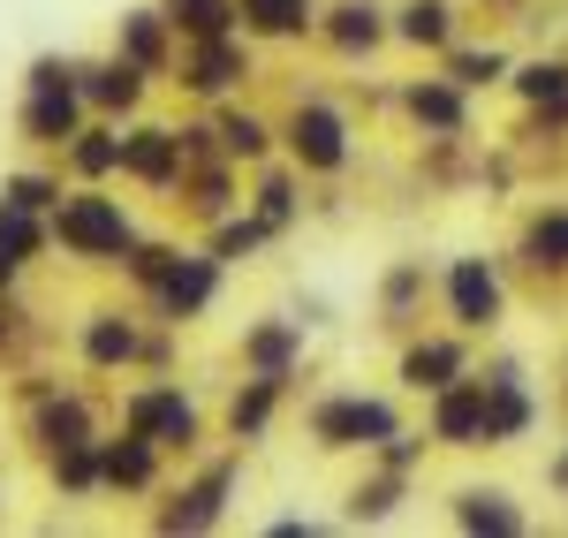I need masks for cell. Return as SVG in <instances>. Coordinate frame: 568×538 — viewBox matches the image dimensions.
<instances>
[{
	"mask_svg": "<svg viewBox=\"0 0 568 538\" xmlns=\"http://www.w3.org/2000/svg\"><path fill=\"white\" fill-rule=\"evenodd\" d=\"M53 235H61L69 251H122V243H130V221H122L106 197H77V205H61Z\"/></svg>",
	"mask_w": 568,
	"mask_h": 538,
	"instance_id": "cell-1",
	"label": "cell"
},
{
	"mask_svg": "<svg viewBox=\"0 0 568 538\" xmlns=\"http://www.w3.org/2000/svg\"><path fill=\"white\" fill-rule=\"evenodd\" d=\"M318 433H326V448H372V440H394V417L379 403H334L326 417H318Z\"/></svg>",
	"mask_w": 568,
	"mask_h": 538,
	"instance_id": "cell-2",
	"label": "cell"
},
{
	"mask_svg": "<svg viewBox=\"0 0 568 538\" xmlns=\"http://www.w3.org/2000/svg\"><path fill=\"white\" fill-rule=\"evenodd\" d=\"M447 288H455V318H463V326H493V318H500V281H493L485 258H463Z\"/></svg>",
	"mask_w": 568,
	"mask_h": 538,
	"instance_id": "cell-3",
	"label": "cell"
},
{
	"mask_svg": "<svg viewBox=\"0 0 568 538\" xmlns=\"http://www.w3.org/2000/svg\"><path fill=\"white\" fill-rule=\"evenodd\" d=\"M439 440H455V448H478L485 440V379L478 387L447 379V395H439Z\"/></svg>",
	"mask_w": 568,
	"mask_h": 538,
	"instance_id": "cell-4",
	"label": "cell"
},
{
	"mask_svg": "<svg viewBox=\"0 0 568 538\" xmlns=\"http://www.w3.org/2000/svg\"><path fill=\"white\" fill-rule=\"evenodd\" d=\"M296 152H304L311 168H342V152H349V144H342V122H334L326 106H304V114H296Z\"/></svg>",
	"mask_w": 568,
	"mask_h": 538,
	"instance_id": "cell-5",
	"label": "cell"
},
{
	"mask_svg": "<svg viewBox=\"0 0 568 538\" xmlns=\"http://www.w3.org/2000/svg\"><path fill=\"white\" fill-rule=\"evenodd\" d=\"M524 251L538 266H568V213H538L530 235H524Z\"/></svg>",
	"mask_w": 568,
	"mask_h": 538,
	"instance_id": "cell-6",
	"label": "cell"
},
{
	"mask_svg": "<svg viewBox=\"0 0 568 538\" xmlns=\"http://www.w3.org/2000/svg\"><path fill=\"white\" fill-rule=\"evenodd\" d=\"M122 168H136V175H168V168H175V144H168V130H144L136 144H122Z\"/></svg>",
	"mask_w": 568,
	"mask_h": 538,
	"instance_id": "cell-7",
	"label": "cell"
},
{
	"mask_svg": "<svg viewBox=\"0 0 568 538\" xmlns=\"http://www.w3.org/2000/svg\"><path fill=\"white\" fill-rule=\"evenodd\" d=\"M463 524H485V531H524V516L508 508V494H463Z\"/></svg>",
	"mask_w": 568,
	"mask_h": 538,
	"instance_id": "cell-8",
	"label": "cell"
},
{
	"mask_svg": "<svg viewBox=\"0 0 568 538\" xmlns=\"http://www.w3.org/2000/svg\"><path fill=\"white\" fill-rule=\"evenodd\" d=\"M243 16H251L258 31H296L311 16V0H243Z\"/></svg>",
	"mask_w": 568,
	"mask_h": 538,
	"instance_id": "cell-9",
	"label": "cell"
},
{
	"mask_svg": "<svg viewBox=\"0 0 568 538\" xmlns=\"http://www.w3.org/2000/svg\"><path fill=\"white\" fill-rule=\"evenodd\" d=\"M409 372V387H447V372H455V349L447 342H433V349H417V357L402 364Z\"/></svg>",
	"mask_w": 568,
	"mask_h": 538,
	"instance_id": "cell-10",
	"label": "cell"
},
{
	"mask_svg": "<svg viewBox=\"0 0 568 538\" xmlns=\"http://www.w3.org/2000/svg\"><path fill=\"white\" fill-rule=\"evenodd\" d=\"M402 31L417 45H439L447 39V8H439V0H409V23H402Z\"/></svg>",
	"mask_w": 568,
	"mask_h": 538,
	"instance_id": "cell-11",
	"label": "cell"
},
{
	"mask_svg": "<svg viewBox=\"0 0 568 538\" xmlns=\"http://www.w3.org/2000/svg\"><path fill=\"white\" fill-rule=\"evenodd\" d=\"M91 99H106V106L122 99V106H130V99H136V69H130V61H114V69H91Z\"/></svg>",
	"mask_w": 568,
	"mask_h": 538,
	"instance_id": "cell-12",
	"label": "cell"
},
{
	"mask_svg": "<svg viewBox=\"0 0 568 538\" xmlns=\"http://www.w3.org/2000/svg\"><path fill=\"white\" fill-rule=\"evenodd\" d=\"M568 91V61H530L524 69V99H561Z\"/></svg>",
	"mask_w": 568,
	"mask_h": 538,
	"instance_id": "cell-13",
	"label": "cell"
},
{
	"mask_svg": "<svg viewBox=\"0 0 568 538\" xmlns=\"http://www.w3.org/2000/svg\"><path fill=\"white\" fill-rule=\"evenodd\" d=\"M205 296H213V273H205V266H190V273L168 281V304H175V312H197Z\"/></svg>",
	"mask_w": 568,
	"mask_h": 538,
	"instance_id": "cell-14",
	"label": "cell"
},
{
	"mask_svg": "<svg viewBox=\"0 0 568 538\" xmlns=\"http://www.w3.org/2000/svg\"><path fill=\"white\" fill-rule=\"evenodd\" d=\"M144 470H152V455L136 448V440H130V448H114V455H106V478H114V486H144Z\"/></svg>",
	"mask_w": 568,
	"mask_h": 538,
	"instance_id": "cell-15",
	"label": "cell"
},
{
	"mask_svg": "<svg viewBox=\"0 0 568 538\" xmlns=\"http://www.w3.org/2000/svg\"><path fill=\"white\" fill-rule=\"evenodd\" d=\"M417 114H425V122H439V130H455V122H463V106H455V91H417Z\"/></svg>",
	"mask_w": 568,
	"mask_h": 538,
	"instance_id": "cell-16",
	"label": "cell"
},
{
	"mask_svg": "<svg viewBox=\"0 0 568 538\" xmlns=\"http://www.w3.org/2000/svg\"><path fill=\"white\" fill-rule=\"evenodd\" d=\"M500 69H508V53H463V61H455V77H463V84H493Z\"/></svg>",
	"mask_w": 568,
	"mask_h": 538,
	"instance_id": "cell-17",
	"label": "cell"
},
{
	"mask_svg": "<svg viewBox=\"0 0 568 538\" xmlns=\"http://www.w3.org/2000/svg\"><path fill=\"white\" fill-rule=\"evenodd\" d=\"M91 357H99V364L130 357V326H91Z\"/></svg>",
	"mask_w": 568,
	"mask_h": 538,
	"instance_id": "cell-18",
	"label": "cell"
},
{
	"mask_svg": "<svg viewBox=\"0 0 568 538\" xmlns=\"http://www.w3.org/2000/svg\"><path fill=\"white\" fill-rule=\"evenodd\" d=\"M227 144H235V152H265V130L258 122H227Z\"/></svg>",
	"mask_w": 568,
	"mask_h": 538,
	"instance_id": "cell-19",
	"label": "cell"
},
{
	"mask_svg": "<svg viewBox=\"0 0 568 538\" xmlns=\"http://www.w3.org/2000/svg\"><path fill=\"white\" fill-rule=\"evenodd\" d=\"M554 486H561V494H568V455H561V463H554Z\"/></svg>",
	"mask_w": 568,
	"mask_h": 538,
	"instance_id": "cell-20",
	"label": "cell"
}]
</instances>
